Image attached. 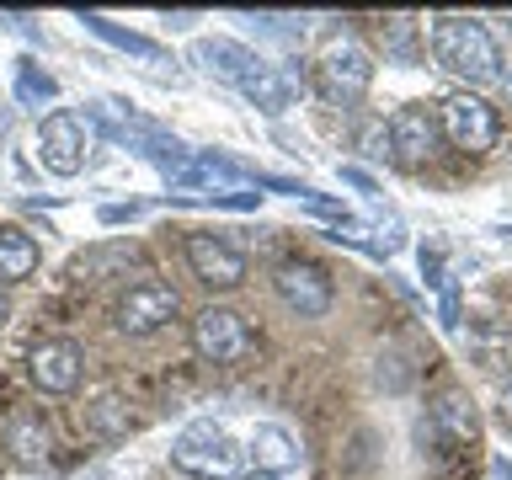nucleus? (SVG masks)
I'll use <instances>...</instances> for the list:
<instances>
[{
	"mask_svg": "<svg viewBox=\"0 0 512 480\" xmlns=\"http://www.w3.org/2000/svg\"><path fill=\"white\" fill-rule=\"evenodd\" d=\"M432 54H438L443 70H454L464 80H491L496 75V43L491 32L475 22V16H443L438 27H432Z\"/></svg>",
	"mask_w": 512,
	"mask_h": 480,
	"instance_id": "1",
	"label": "nucleus"
},
{
	"mask_svg": "<svg viewBox=\"0 0 512 480\" xmlns=\"http://www.w3.org/2000/svg\"><path fill=\"white\" fill-rule=\"evenodd\" d=\"M171 464L192 480H230L240 464V448L219 422H187L171 443Z\"/></svg>",
	"mask_w": 512,
	"mask_h": 480,
	"instance_id": "2",
	"label": "nucleus"
},
{
	"mask_svg": "<svg viewBox=\"0 0 512 480\" xmlns=\"http://www.w3.org/2000/svg\"><path fill=\"white\" fill-rule=\"evenodd\" d=\"M438 134H448V144L464 155H486L502 134V123H496V107H486L475 91H454L438 112Z\"/></svg>",
	"mask_w": 512,
	"mask_h": 480,
	"instance_id": "3",
	"label": "nucleus"
},
{
	"mask_svg": "<svg viewBox=\"0 0 512 480\" xmlns=\"http://www.w3.org/2000/svg\"><path fill=\"white\" fill-rule=\"evenodd\" d=\"M368 80H374V59H368V48L358 43H331L326 54H320V96H326L331 107H352L368 96Z\"/></svg>",
	"mask_w": 512,
	"mask_h": 480,
	"instance_id": "4",
	"label": "nucleus"
},
{
	"mask_svg": "<svg viewBox=\"0 0 512 480\" xmlns=\"http://www.w3.org/2000/svg\"><path fill=\"white\" fill-rule=\"evenodd\" d=\"M192 347H198L203 363H240L251 352V326L246 315L224 310V304H208L192 320Z\"/></svg>",
	"mask_w": 512,
	"mask_h": 480,
	"instance_id": "5",
	"label": "nucleus"
},
{
	"mask_svg": "<svg viewBox=\"0 0 512 480\" xmlns=\"http://www.w3.org/2000/svg\"><path fill=\"white\" fill-rule=\"evenodd\" d=\"M176 310H182L176 288H166V283H134L118 299V310H112V326H118L123 336H155L160 326H171V320H176Z\"/></svg>",
	"mask_w": 512,
	"mask_h": 480,
	"instance_id": "6",
	"label": "nucleus"
},
{
	"mask_svg": "<svg viewBox=\"0 0 512 480\" xmlns=\"http://www.w3.org/2000/svg\"><path fill=\"white\" fill-rule=\"evenodd\" d=\"M187 267L203 288H240L246 283V251H235L214 230H192L187 235Z\"/></svg>",
	"mask_w": 512,
	"mask_h": 480,
	"instance_id": "7",
	"label": "nucleus"
},
{
	"mask_svg": "<svg viewBox=\"0 0 512 480\" xmlns=\"http://www.w3.org/2000/svg\"><path fill=\"white\" fill-rule=\"evenodd\" d=\"M86 144H91V134L70 107H54L38 128V160L54 176H75L80 166H86Z\"/></svg>",
	"mask_w": 512,
	"mask_h": 480,
	"instance_id": "8",
	"label": "nucleus"
},
{
	"mask_svg": "<svg viewBox=\"0 0 512 480\" xmlns=\"http://www.w3.org/2000/svg\"><path fill=\"white\" fill-rule=\"evenodd\" d=\"M272 288H278V299L294 315H304V320H320L331 310V278L315 262H283L278 278H272Z\"/></svg>",
	"mask_w": 512,
	"mask_h": 480,
	"instance_id": "9",
	"label": "nucleus"
},
{
	"mask_svg": "<svg viewBox=\"0 0 512 480\" xmlns=\"http://www.w3.org/2000/svg\"><path fill=\"white\" fill-rule=\"evenodd\" d=\"M80 347L75 342H59V336H48V342H38L27 352V368H32V379H38V390L48 395H70L75 384H80Z\"/></svg>",
	"mask_w": 512,
	"mask_h": 480,
	"instance_id": "10",
	"label": "nucleus"
},
{
	"mask_svg": "<svg viewBox=\"0 0 512 480\" xmlns=\"http://www.w3.org/2000/svg\"><path fill=\"white\" fill-rule=\"evenodd\" d=\"M432 150H438V118H432L422 102L400 107L395 123H390V155L400 166H422Z\"/></svg>",
	"mask_w": 512,
	"mask_h": 480,
	"instance_id": "11",
	"label": "nucleus"
},
{
	"mask_svg": "<svg viewBox=\"0 0 512 480\" xmlns=\"http://www.w3.org/2000/svg\"><path fill=\"white\" fill-rule=\"evenodd\" d=\"M246 454H251V470L256 475H288V470H299V459H304V448L294 443V432L278 427V422H262L251 432V443H246Z\"/></svg>",
	"mask_w": 512,
	"mask_h": 480,
	"instance_id": "12",
	"label": "nucleus"
},
{
	"mask_svg": "<svg viewBox=\"0 0 512 480\" xmlns=\"http://www.w3.org/2000/svg\"><path fill=\"white\" fill-rule=\"evenodd\" d=\"M192 59L203 64V70H214L219 80H230V86H240L246 75H256L267 59H256L246 43H235V38H203L198 48H192Z\"/></svg>",
	"mask_w": 512,
	"mask_h": 480,
	"instance_id": "13",
	"label": "nucleus"
},
{
	"mask_svg": "<svg viewBox=\"0 0 512 480\" xmlns=\"http://www.w3.org/2000/svg\"><path fill=\"white\" fill-rule=\"evenodd\" d=\"M0 443L11 448V459L16 464H27V470H38V464L48 459V448H54V438H48V427H43V416H32V411H16L6 432H0Z\"/></svg>",
	"mask_w": 512,
	"mask_h": 480,
	"instance_id": "14",
	"label": "nucleus"
},
{
	"mask_svg": "<svg viewBox=\"0 0 512 480\" xmlns=\"http://www.w3.org/2000/svg\"><path fill=\"white\" fill-rule=\"evenodd\" d=\"M38 272V240L16 224H0V283H27Z\"/></svg>",
	"mask_w": 512,
	"mask_h": 480,
	"instance_id": "15",
	"label": "nucleus"
},
{
	"mask_svg": "<svg viewBox=\"0 0 512 480\" xmlns=\"http://www.w3.org/2000/svg\"><path fill=\"white\" fill-rule=\"evenodd\" d=\"M235 91L246 96L251 107H262V112H283V107H288V96H294V80H288L283 70H272V64H262V70L246 75Z\"/></svg>",
	"mask_w": 512,
	"mask_h": 480,
	"instance_id": "16",
	"label": "nucleus"
},
{
	"mask_svg": "<svg viewBox=\"0 0 512 480\" xmlns=\"http://www.w3.org/2000/svg\"><path fill=\"white\" fill-rule=\"evenodd\" d=\"M80 22H86L96 38H107L112 48H123V54H134V59H150V64L166 59V48H160L155 38H144V32H128V27H118V22H107V16H96V11H80Z\"/></svg>",
	"mask_w": 512,
	"mask_h": 480,
	"instance_id": "17",
	"label": "nucleus"
},
{
	"mask_svg": "<svg viewBox=\"0 0 512 480\" xmlns=\"http://www.w3.org/2000/svg\"><path fill=\"white\" fill-rule=\"evenodd\" d=\"M128 427H134V416H128V406H123L118 395H96V400H86V432H91V438L118 443V438H128Z\"/></svg>",
	"mask_w": 512,
	"mask_h": 480,
	"instance_id": "18",
	"label": "nucleus"
},
{
	"mask_svg": "<svg viewBox=\"0 0 512 480\" xmlns=\"http://www.w3.org/2000/svg\"><path fill=\"white\" fill-rule=\"evenodd\" d=\"M432 416H438V427H443L454 443H475V438H480V422H475V411H470V400H464V395H438Z\"/></svg>",
	"mask_w": 512,
	"mask_h": 480,
	"instance_id": "19",
	"label": "nucleus"
},
{
	"mask_svg": "<svg viewBox=\"0 0 512 480\" xmlns=\"http://www.w3.org/2000/svg\"><path fill=\"white\" fill-rule=\"evenodd\" d=\"M139 262V246H123V240H112V246H96V251H86V256H75V278L86 283V278H102V272H112V267H134Z\"/></svg>",
	"mask_w": 512,
	"mask_h": 480,
	"instance_id": "20",
	"label": "nucleus"
},
{
	"mask_svg": "<svg viewBox=\"0 0 512 480\" xmlns=\"http://www.w3.org/2000/svg\"><path fill=\"white\" fill-rule=\"evenodd\" d=\"M54 96H59L54 75H48V70H38L32 59H22V64H16V102H22V107H43V102H54Z\"/></svg>",
	"mask_w": 512,
	"mask_h": 480,
	"instance_id": "21",
	"label": "nucleus"
},
{
	"mask_svg": "<svg viewBox=\"0 0 512 480\" xmlns=\"http://www.w3.org/2000/svg\"><path fill=\"white\" fill-rule=\"evenodd\" d=\"M342 182H352L358 192H374V176H368L363 166H342Z\"/></svg>",
	"mask_w": 512,
	"mask_h": 480,
	"instance_id": "22",
	"label": "nucleus"
},
{
	"mask_svg": "<svg viewBox=\"0 0 512 480\" xmlns=\"http://www.w3.org/2000/svg\"><path fill=\"white\" fill-rule=\"evenodd\" d=\"M363 144H368V155H384V150H390V128H368Z\"/></svg>",
	"mask_w": 512,
	"mask_h": 480,
	"instance_id": "23",
	"label": "nucleus"
},
{
	"mask_svg": "<svg viewBox=\"0 0 512 480\" xmlns=\"http://www.w3.org/2000/svg\"><path fill=\"white\" fill-rule=\"evenodd\" d=\"M139 208L134 203H112V208H102V224H118V219H134Z\"/></svg>",
	"mask_w": 512,
	"mask_h": 480,
	"instance_id": "24",
	"label": "nucleus"
},
{
	"mask_svg": "<svg viewBox=\"0 0 512 480\" xmlns=\"http://www.w3.org/2000/svg\"><path fill=\"white\" fill-rule=\"evenodd\" d=\"M6 320H11V304H6V294H0V331H6Z\"/></svg>",
	"mask_w": 512,
	"mask_h": 480,
	"instance_id": "25",
	"label": "nucleus"
},
{
	"mask_svg": "<svg viewBox=\"0 0 512 480\" xmlns=\"http://www.w3.org/2000/svg\"><path fill=\"white\" fill-rule=\"evenodd\" d=\"M6 128H11V107H0V139H6Z\"/></svg>",
	"mask_w": 512,
	"mask_h": 480,
	"instance_id": "26",
	"label": "nucleus"
},
{
	"mask_svg": "<svg viewBox=\"0 0 512 480\" xmlns=\"http://www.w3.org/2000/svg\"><path fill=\"white\" fill-rule=\"evenodd\" d=\"M502 416L512 422V384H507V395H502Z\"/></svg>",
	"mask_w": 512,
	"mask_h": 480,
	"instance_id": "27",
	"label": "nucleus"
},
{
	"mask_svg": "<svg viewBox=\"0 0 512 480\" xmlns=\"http://www.w3.org/2000/svg\"><path fill=\"white\" fill-rule=\"evenodd\" d=\"M496 470H502V480H512V464H507V459H502V464H496Z\"/></svg>",
	"mask_w": 512,
	"mask_h": 480,
	"instance_id": "28",
	"label": "nucleus"
},
{
	"mask_svg": "<svg viewBox=\"0 0 512 480\" xmlns=\"http://www.w3.org/2000/svg\"><path fill=\"white\" fill-rule=\"evenodd\" d=\"M502 86H507V102H512V70H507V75H502Z\"/></svg>",
	"mask_w": 512,
	"mask_h": 480,
	"instance_id": "29",
	"label": "nucleus"
},
{
	"mask_svg": "<svg viewBox=\"0 0 512 480\" xmlns=\"http://www.w3.org/2000/svg\"><path fill=\"white\" fill-rule=\"evenodd\" d=\"M246 480H278V475H246Z\"/></svg>",
	"mask_w": 512,
	"mask_h": 480,
	"instance_id": "30",
	"label": "nucleus"
}]
</instances>
